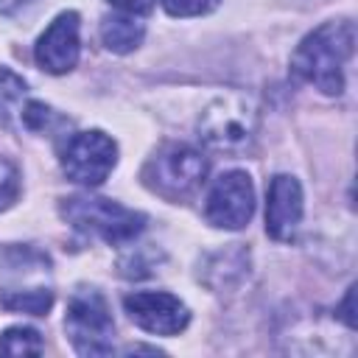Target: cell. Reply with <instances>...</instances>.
Masks as SVG:
<instances>
[{"mask_svg":"<svg viewBox=\"0 0 358 358\" xmlns=\"http://www.w3.org/2000/svg\"><path fill=\"white\" fill-rule=\"evenodd\" d=\"M257 126H260V115L255 101H249L246 95L229 92L215 98L210 106H204V112L199 115L196 131L207 148L229 157H243L255 148Z\"/></svg>","mask_w":358,"mask_h":358,"instance_id":"obj_2","label":"cell"},{"mask_svg":"<svg viewBox=\"0 0 358 358\" xmlns=\"http://www.w3.org/2000/svg\"><path fill=\"white\" fill-rule=\"evenodd\" d=\"M221 0H162L171 17H201L210 14Z\"/></svg>","mask_w":358,"mask_h":358,"instance_id":"obj_17","label":"cell"},{"mask_svg":"<svg viewBox=\"0 0 358 358\" xmlns=\"http://www.w3.org/2000/svg\"><path fill=\"white\" fill-rule=\"evenodd\" d=\"M302 221V187L294 176L277 173L266 193V232L274 241H291Z\"/></svg>","mask_w":358,"mask_h":358,"instance_id":"obj_10","label":"cell"},{"mask_svg":"<svg viewBox=\"0 0 358 358\" xmlns=\"http://www.w3.org/2000/svg\"><path fill=\"white\" fill-rule=\"evenodd\" d=\"M62 215L81 232L98 235L106 243H129L145 227V215L134 213L112 199L101 196H70L62 199Z\"/></svg>","mask_w":358,"mask_h":358,"instance_id":"obj_4","label":"cell"},{"mask_svg":"<svg viewBox=\"0 0 358 358\" xmlns=\"http://www.w3.org/2000/svg\"><path fill=\"white\" fill-rule=\"evenodd\" d=\"M145 28L131 14H109L101 20V42L112 53H131L134 48H140Z\"/></svg>","mask_w":358,"mask_h":358,"instance_id":"obj_11","label":"cell"},{"mask_svg":"<svg viewBox=\"0 0 358 358\" xmlns=\"http://www.w3.org/2000/svg\"><path fill=\"white\" fill-rule=\"evenodd\" d=\"M42 350V338L34 327H8L0 336V352L6 355H39Z\"/></svg>","mask_w":358,"mask_h":358,"instance_id":"obj_14","label":"cell"},{"mask_svg":"<svg viewBox=\"0 0 358 358\" xmlns=\"http://www.w3.org/2000/svg\"><path fill=\"white\" fill-rule=\"evenodd\" d=\"M64 330L70 344L81 355H109L115 338V322L106 299L95 288H78L64 313Z\"/></svg>","mask_w":358,"mask_h":358,"instance_id":"obj_5","label":"cell"},{"mask_svg":"<svg viewBox=\"0 0 358 358\" xmlns=\"http://www.w3.org/2000/svg\"><path fill=\"white\" fill-rule=\"evenodd\" d=\"M355 48V25L350 20H330L313 28L291 56V73L313 84L324 95L344 90V67Z\"/></svg>","mask_w":358,"mask_h":358,"instance_id":"obj_1","label":"cell"},{"mask_svg":"<svg viewBox=\"0 0 358 358\" xmlns=\"http://www.w3.org/2000/svg\"><path fill=\"white\" fill-rule=\"evenodd\" d=\"M20 196V171L11 159L0 157V213L8 210Z\"/></svg>","mask_w":358,"mask_h":358,"instance_id":"obj_15","label":"cell"},{"mask_svg":"<svg viewBox=\"0 0 358 358\" xmlns=\"http://www.w3.org/2000/svg\"><path fill=\"white\" fill-rule=\"evenodd\" d=\"M115 8H120L123 14H131V17H143V14H151L157 0H109Z\"/></svg>","mask_w":358,"mask_h":358,"instance_id":"obj_18","label":"cell"},{"mask_svg":"<svg viewBox=\"0 0 358 358\" xmlns=\"http://www.w3.org/2000/svg\"><path fill=\"white\" fill-rule=\"evenodd\" d=\"M117 162V145L109 134L90 129V131H76L64 140L62 148V171L70 182L95 187L101 185Z\"/></svg>","mask_w":358,"mask_h":358,"instance_id":"obj_6","label":"cell"},{"mask_svg":"<svg viewBox=\"0 0 358 358\" xmlns=\"http://www.w3.org/2000/svg\"><path fill=\"white\" fill-rule=\"evenodd\" d=\"M352 299H355V285H350V291H347V296H344V305H341V319L350 324V327H355V316H352Z\"/></svg>","mask_w":358,"mask_h":358,"instance_id":"obj_19","label":"cell"},{"mask_svg":"<svg viewBox=\"0 0 358 358\" xmlns=\"http://www.w3.org/2000/svg\"><path fill=\"white\" fill-rule=\"evenodd\" d=\"M255 213V185L243 171L221 173L204 201V218L218 229H241Z\"/></svg>","mask_w":358,"mask_h":358,"instance_id":"obj_7","label":"cell"},{"mask_svg":"<svg viewBox=\"0 0 358 358\" xmlns=\"http://www.w3.org/2000/svg\"><path fill=\"white\" fill-rule=\"evenodd\" d=\"M123 308L137 327L154 336H176L190 322L187 305L168 291H134L123 299Z\"/></svg>","mask_w":358,"mask_h":358,"instance_id":"obj_8","label":"cell"},{"mask_svg":"<svg viewBox=\"0 0 358 358\" xmlns=\"http://www.w3.org/2000/svg\"><path fill=\"white\" fill-rule=\"evenodd\" d=\"M78 53H81V42H78V14L76 11H62L48 28L45 34L36 39L34 56L36 64L45 73L62 76L70 73L78 64Z\"/></svg>","mask_w":358,"mask_h":358,"instance_id":"obj_9","label":"cell"},{"mask_svg":"<svg viewBox=\"0 0 358 358\" xmlns=\"http://www.w3.org/2000/svg\"><path fill=\"white\" fill-rule=\"evenodd\" d=\"M0 305L8 310H22L31 316H45L53 305V294L48 288H31V291H0Z\"/></svg>","mask_w":358,"mask_h":358,"instance_id":"obj_12","label":"cell"},{"mask_svg":"<svg viewBox=\"0 0 358 358\" xmlns=\"http://www.w3.org/2000/svg\"><path fill=\"white\" fill-rule=\"evenodd\" d=\"M20 117H22V126H25V129H31V131H45L50 123H56V120H59V115H56L50 106L39 103V101H28V103L22 106Z\"/></svg>","mask_w":358,"mask_h":358,"instance_id":"obj_16","label":"cell"},{"mask_svg":"<svg viewBox=\"0 0 358 358\" xmlns=\"http://www.w3.org/2000/svg\"><path fill=\"white\" fill-rule=\"evenodd\" d=\"M22 98H25V81L8 70L0 67V126H11V115L22 112Z\"/></svg>","mask_w":358,"mask_h":358,"instance_id":"obj_13","label":"cell"},{"mask_svg":"<svg viewBox=\"0 0 358 358\" xmlns=\"http://www.w3.org/2000/svg\"><path fill=\"white\" fill-rule=\"evenodd\" d=\"M207 171H210V162L199 148L185 143H168L157 148L154 157H148L143 168V182L157 196L168 201H179L193 196L201 187V182L207 179Z\"/></svg>","mask_w":358,"mask_h":358,"instance_id":"obj_3","label":"cell"}]
</instances>
